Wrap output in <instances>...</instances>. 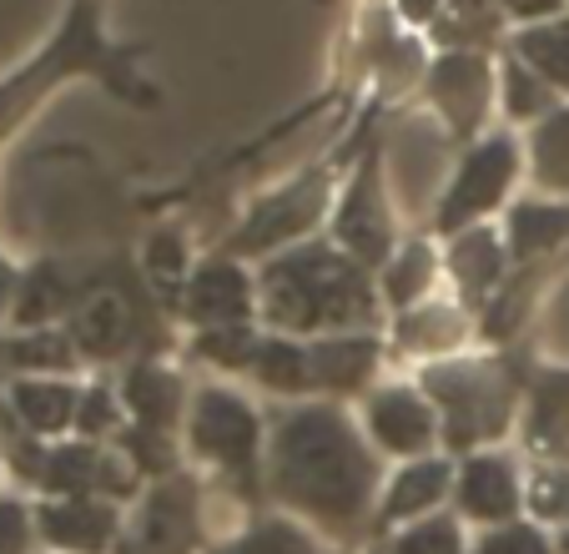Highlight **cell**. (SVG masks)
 Returning a JSON list of instances; mask_svg holds the SVG:
<instances>
[{
  "label": "cell",
  "mask_w": 569,
  "mask_h": 554,
  "mask_svg": "<svg viewBox=\"0 0 569 554\" xmlns=\"http://www.w3.org/2000/svg\"><path fill=\"white\" fill-rule=\"evenodd\" d=\"M268 494L312 534L358 544L378 520L383 464L358 418L333 398L288 404L268 424Z\"/></svg>",
  "instance_id": "1"
},
{
  "label": "cell",
  "mask_w": 569,
  "mask_h": 554,
  "mask_svg": "<svg viewBox=\"0 0 569 554\" xmlns=\"http://www.w3.org/2000/svg\"><path fill=\"white\" fill-rule=\"evenodd\" d=\"M378 277L348 257L333 237L272 253L258 273V318L288 338H328V333H373L378 323Z\"/></svg>",
  "instance_id": "2"
},
{
  "label": "cell",
  "mask_w": 569,
  "mask_h": 554,
  "mask_svg": "<svg viewBox=\"0 0 569 554\" xmlns=\"http://www.w3.org/2000/svg\"><path fill=\"white\" fill-rule=\"evenodd\" d=\"M137 56H141V46H117L107 36L97 0H71V11H66L61 31L51 36V46L31 66H21L11 81H0V141L21 127L56 86L76 81V76L101 81L127 107H141V111L161 107V91L137 71Z\"/></svg>",
  "instance_id": "3"
},
{
  "label": "cell",
  "mask_w": 569,
  "mask_h": 554,
  "mask_svg": "<svg viewBox=\"0 0 569 554\" xmlns=\"http://www.w3.org/2000/svg\"><path fill=\"white\" fill-rule=\"evenodd\" d=\"M419 388L439 408L443 448L449 454H479L495 448L515 428L525 384L505 358H439L423 363Z\"/></svg>",
  "instance_id": "4"
},
{
  "label": "cell",
  "mask_w": 569,
  "mask_h": 554,
  "mask_svg": "<svg viewBox=\"0 0 569 554\" xmlns=\"http://www.w3.org/2000/svg\"><path fill=\"white\" fill-rule=\"evenodd\" d=\"M182 434L192 458H202L212 474H222L232 489H248L258 499L262 484V464H268V424L252 408V398H242L227 384H202L187 398V418Z\"/></svg>",
  "instance_id": "5"
},
{
  "label": "cell",
  "mask_w": 569,
  "mask_h": 554,
  "mask_svg": "<svg viewBox=\"0 0 569 554\" xmlns=\"http://www.w3.org/2000/svg\"><path fill=\"white\" fill-rule=\"evenodd\" d=\"M519 171H525V147L509 131H495V137H479L463 147L459 167H453L449 187L433 202V233L459 237L469 227H479L489 212L509 202Z\"/></svg>",
  "instance_id": "6"
},
{
  "label": "cell",
  "mask_w": 569,
  "mask_h": 554,
  "mask_svg": "<svg viewBox=\"0 0 569 554\" xmlns=\"http://www.w3.org/2000/svg\"><path fill=\"white\" fill-rule=\"evenodd\" d=\"M333 202V167H308L282 187L268 192L262 202H252V212L237 222V233L222 243V257H272L288 247L308 243V233L318 227V217Z\"/></svg>",
  "instance_id": "7"
},
{
  "label": "cell",
  "mask_w": 569,
  "mask_h": 554,
  "mask_svg": "<svg viewBox=\"0 0 569 554\" xmlns=\"http://www.w3.org/2000/svg\"><path fill=\"white\" fill-rule=\"evenodd\" d=\"M76 353L87 363H137L151 353V318H147V298L137 288H121V283H101L91 277L81 303L66 318Z\"/></svg>",
  "instance_id": "8"
},
{
  "label": "cell",
  "mask_w": 569,
  "mask_h": 554,
  "mask_svg": "<svg viewBox=\"0 0 569 554\" xmlns=\"http://www.w3.org/2000/svg\"><path fill=\"white\" fill-rule=\"evenodd\" d=\"M333 243L348 257H358L363 267H383L398 253V227H393V207H388V187H383V151L378 141L368 147V157L353 167L343 197L333 207Z\"/></svg>",
  "instance_id": "9"
},
{
  "label": "cell",
  "mask_w": 569,
  "mask_h": 554,
  "mask_svg": "<svg viewBox=\"0 0 569 554\" xmlns=\"http://www.w3.org/2000/svg\"><path fill=\"white\" fill-rule=\"evenodd\" d=\"M202 550V499L187 474L151 479L131 530L121 534V554H197Z\"/></svg>",
  "instance_id": "10"
},
{
  "label": "cell",
  "mask_w": 569,
  "mask_h": 554,
  "mask_svg": "<svg viewBox=\"0 0 569 554\" xmlns=\"http://www.w3.org/2000/svg\"><path fill=\"white\" fill-rule=\"evenodd\" d=\"M363 434L388 458H423L443 444L439 408L413 384H378L363 394Z\"/></svg>",
  "instance_id": "11"
},
{
  "label": "cell",
  "mask_w": 569,
  "mask_h": 554,
  "mask_svg": "<svg viewBox=\"0 0 569 554\" xmlns=\"http://www.w3.org/2000/svg\"><path fill=\"white\" fill-rule=\"evenodd\" d=\"M423 91H429V107L443 117V127L459 141H479V127L489 117V97H495V66L489 56L473 51V46H453L423 76Z\"/></svg>",
  "instance_id": "12"
},
{
  "label": "cell",
  "mask_w": 569,
  "mask_h": 554,
  "mask_svg": "<svg viewBox=\"0 0 569 554\" xmlns=\"http://www.w3.org/2000/svg\"><path fill=\"white\" fill-rule=\"evenodd\" d=\"M525 504H529L525 474H519V464L509 454H499V448L463 454V464L453 469V514L479 524V530L519 520Z\"/></svg>",
  "instance_id": "13"
},
{
  "label": "cell",
  "mask_w": 569,
  "mask_h": 554,
  "mask_svg": "<svg viewBox=\"0 0 569 554\" xmlns=\"http://www.w3.org/2000/svg\"><path fill=\"white\" fill-rule=\"evenodd\" d=\"M177 308H182V318L192 323L197 333L202 328H232V323H252L258 318V277L237 263V257L212 253L207 263L192 267V277H187Z\"/></svg>",
  "instance_id": "14"
},
{
  "label": "cell",
  "mask_w": 569,
  "mask_h": 554,
  "mask_svg": "<svg viewBox=\"0 0 569 554\" xmlns=\"http://www.w3.org/2000/svg\"><path fill=\"white\" fill-rule=\"evenodd\" d=\"M36 534L56 554H111L121 540V510L101 494H71V499H41Z\"/></svg>",
  "instance_id": "15"
},
{
  "label": "cell",
  "mask_w": 569,
  "mask_h": 554,
  "mask_svg": "<svg viewBox=\"0 0 569 554\" xmlns=\"http://www.w3.org/2000/svg\"><path fill=\"white\" fill-rule=\"evenodd\" d=\"M443 499H453V458H443V454L403 458V464L383 479L373 530L393 534V530H403V524L423 520V514H439Z\"/></svg>",
  "instance_id": "16"
},
{
  "label": "cell",
  "mask_w": 569,
  "mask_h": 554,
  "mask_svg": "<svg viewBox=\"0 0 569 554\" xmlns=\"http://www.w3.org/2000/svg\"><path fill=\"white\" fill-rule=\"evenodd\" d=\"M121 404H127V428L137 434H157V438H177L187 418V384L177 368L157 358H137L127 363V378H121Z\"/></svg>",
  "instance_id": "17"
},
{
  "label": "cell",
  "mask_w": 569,
  "mask_h": 554,
  "mask_svg": "<svg viewBox=\"0 0 569 554\" xmlns=\"http://www.w3.org/2000/svg\"><path fill=\"white\" fill-rule=\"evenodd\" d=\"M308 358H312V384L318 398H343L368 394L383 363V343L373 333H328V338H308Z\"/></svg>",
  "instance_id": "18"
},
{
  "label": "cell",
  "mask_w": 569,
  "mask_h": 554,
  "mask_svg": "<svg viewBox=\"0 0 569 554\" xmlns=\"http://www.w3.org/2000/svg\"><path fill=\"white\" fill-rule=\"evenodd\" d=\"M443 267H449L459 298L473 303V308H483V303L505 288V273H509L505 233H495V227H483V222L469 227V233H459L449 243V257H443Z\"/></svg>",
  "instance_id": "19"
},
{
  "label": "cell",
  "mask_w": 569,
  "mask_h": 554,
  "mask_svg": "<svg viewBox=\"0 0 569 554\" xmlns=\"http://www.w3.org/2000/svg\"><path fill=\"white\" fill-rule=\"evenodd\" d=\"M6 408H11L16 428H26L31 438H61L76 428L81 388L66 378H11Z\"/></svg>",
  "instance_id": "20"
},
{
  "label": "cell",
  "mask_w": 569,
  "mask_h": 554,
  "mask_svg": "<svg viewBox=\"0 0 569 554\" xmlns=\"http://www.w3.org/2000/svg\"><path fill=\"white\" fill-rule=\"evenodd\" d=\"M81 293H87V283H76L61 263H36L16 283V303H11L16 328H56V323L71 318Z\"/></svg>",
  "instance_id": "21"
},
{
  "label": "cell",
  "mask_w": 569,
  "mask_h": 554,
  "mask_svg": "<svg viewBox=\"0 0 569 554\" xmlns=\"http://www.w3.org/2000/svg\"><path fill=\"white\" fill-rule=\"evenodd\" d=\"M569 243V202H515L505 217V247H509V263L519 267H535L545 257H555L559 247Z\"/></svg>",
  "instance_id": "22"
},
{
  "label": "cell",
  "mask_w": 569,
  "mask_h": 554,
  "mask_svg": "<svg viewBox=\"0 0 569 554\" xmlns=\"http://www.w3.org/2000/svg\"><path fill=\"white\" fill-rule=\"evenodd\" d=\"M463 338H469V318L453 303H419V308L398 313V328H393L398 353L423 358V363L453 358L463 348Z\"/></svg>",
  "instance_id": "23"
},
{
  "label": "cell",
  "mask_w": 569,
  "mask_h": 554,
  "mask_svg": "<svg viewBox=\"0 0 569 554\" xmlns=\"http://www.w3.org/2000/svg\"><path fill=\"white\" fill-rule=\"evenodd\" d=\"M439 267L443 263H439L429 237H413V243H403L383 267H378V298L398 313L419 308V303H429L433 283H439Z\"/></svg>",
  "instance_id": "24"
},
{
  "label": "cell",
  "mask_w": 569,
  "mask_h": 554,
  "mask_svg": "<svg viewBox=\"0 0 569 554\" xmlns=\"http://www.w3.org/2000/svg\"><path fill=\"white\" fill-rule=\"evenodd\" d=\"M268 394L278 398H318V384H312V358H308V338H288V333H262V348L248 368Z\"/></svg>",
  "instance_id": "25"
},
{
  "label": "cell",
  "mask_w": 569,
  "mask_h": 554,
  "mask_svg": "<svg viewBox=\"0 0 569 554\" xmlns=\"http://www.w3.org/2000/svg\"><path fill=\"white\" fill-rule=\"evenodd\" d=\"M0 358L11 363L21 378H61L81 363V353H76L66 328H26L0 343Z\"/></svg>",
  "instance_id": "26"
},
{
  "label": "cell",
  "mask_w": 569,
  "mask_h": 554,
  "mask_svg": "<svg viewBox=\"0 0 569 554\" xmlns=\"http://www.w3.org/2000/svg\"><path fill=\"white\" fill-rule=\"evenodd\" d=\"M529 177L545 197H569V101L529 131Z\"/></svg>",
  "instance_id": "27"
},
{
  "label": "cell",
  "mask_w": 569,
  "mask_h": 554,
  "mask_svg": "<svg viewBox=\"0 0 569 554\" xmlns=\"http://www.w3.org/2000/svg\"><path fill=\"white\" fill-rule=\"evenodd\" d=\"M207 554H322V550H318V534L302 520H292V514H262V520L242 524L232 540L212 544Z\"/></svg>",
  "instance_id": "28"
},
{
  "label": "cell",
  "mask_w": 569,
  "mask_h": 554,
  "mask_svg": "<svg viewBox=\"0 0 569 554\" xmlns=\"http://www.w3.org/2000/svg\"><path fill=\"white\" fill-rule=\"evenodd\" d=\"M515 56L525 66H535L555 91H569V16L525 26V31L515 36Z\"/></svg>",
  "instance_id": "29"
},
{
  "label": "cell",
  "mask_w": 569,
  "mask_h": 554,
  "mask_svg": "<svg viewBox=\"0 0 569 554\" xmlns=\"http://www.w3.org/2000/svg\"><path fill=\"white\" fill-rule=\"evenodd\" d=\"M473 540H463V520L449 510L423 514L383 540V554H469Z\"/></svg>",
  "instance_id": "30"
},
{
  "label": "cell",
  "mask_w": 569,
  "mask_h": 554,
  "mask_svg": "<svg viewBox=\"0 0 569 554\" xmlns=\"http://www.w3.org/2000/svg\"><path fill=\"white\" fill-rule=\"evenodd\" d=\"M499 97H505V117L509 121H545L549 111L559 107L555 101L559 91L535 71V66L519 61V56H509L505 71H499Z\"/></svg>",
  "instance_id": "31"
},
{
  "label": "cell",
  "mask_w": 569,
  "mask_h": 554,
  "mask_svg": "<svg viewBox=\"0 0 569 554\" xmlns=\"http://www.w3.org/2000/svg\"><path fill=\"white\" fill-rule=\"evenodd\" d=\"M529 438L539 448L569 444V374H539L535 404H529Z\"/></svg>",
  "instance_id": "32"
},
{
  "label": "cell",
  "mask_w": 569,
  "mask_h": 554,
  "mask_svg": "<svg viewBox=\"0 0 569 554\" xmlns=\"http://www.w3.org/2000/svg\"><path fill=\"white\" fill-rule=\"evenodd\" d=\"M258 348H262V333L252 328V323L197 333V358H207L212 368H227V374H248L252 358H258Z\"/></svg>",
  "instance_id": "33"
},
{
  "label": "cell",
  "mask_w": 569,
  "mask_h": 554,
  "mask_svg": "<svg viewBox=\"0 0 569 554\" xmlns=\"http://www.w3.org/2000/svg\"><path fill=\"white\" fill-rule=\"evenodd\" d=\"M127 428V404H121V388L111 384H91L81 388V408H76V434L91 438V444H107Z\"/></svg>",
  "instance_id": "34"
},
{
  "label": "cell",
  "mask_w": 569,
  "mask_h": 554,
  "mask_svg": "<svg viewBox=\"0 0 569 554\" xmlns=\"http://www.w3.org/2000/svg\"><path fill=\"white\" fill-rule=\"evenodd\" d=\"M192 267L197 263H187V247H182V237L177 233H157L147 243V277H151V288L157 293H167V303L182 298Z\"/></svg>",
  "instance_id": "35"
},
{
  "label": "cell",
  "mask_w": 569,
  "mask_h": 554,
  "mask_svg": "<svg viewBox=\"0 0 569 554\" xmlns=\"http://www.w3.org/2000/svg\"><path fill=\"white\" fill-rule=\"evenodd\" d=\"M469 554H559L555 540H549L539 524L529 520H509V524H495V530H483L473 540Z\"/></svg>",
  "instance_id": "36"
},
{
  "label": "cell",
  "mask_w": 569,
  "mask_h": 554,
  "mask_svg": "<svg viewBox=\"0 0 569 554\" xmlns=\"http://www.w3.org/2000/svg\"><path fill=\"white\" fill-rule=\"evenodd\" d=\"M529 504L539 520H565L569 524V469H549L529 484Z\"/></svg>",
  "instance_id": "37"
},
{
  "label": "cell",
  "mask_w": 569,
  "mask_h": 554,
  "mask_svg": "<svg viewBox=\"0 0 569 554\" xmlns=\"http://www.w3.org/2000/svg\"><path fill=\"white\" fill-rule=\"evenodd\" d=\"M36 540V514L21 499H0V554H26Z\"/></svg>",
  "instance_id": "38"
},
{
  "label": "cell",
  "mask_w": 569,
  "mask_h": 554,
  "mask_svg": "<svg viewBox=\"0 0 569 554\" xmlns=\"http://www.w3.org/2000/svg\"><path fill=\"white\" fill-rule=\"evenodd\" d=\"M505 11H515L519 21H535V16H555L559 11V0H499Z\"/></svg>",
  "instance_id": "39"
},
{
  "label": "cell",
  "mask_w": 569,
  "mask_h": 554,
  "mask_svg": "<svg viewBox=\"0 0 569 554\" xmlns=\"http://www.w3.org/2000/svg\"><path fill=\"white\" fill-rule=\"evenodd\" d=\"M439 6H443V0H398V11H403V16H409V21H433V16H439Z\"/></svg>",
  "instance_id": "40"
},
{
  "label": "cell",
  "mask_w": 569,
  "mask_h": 554,
  "mask_svg": "<svg viewBox=\"0 0 569 554\" xmlns=\"http://www.w3.org/2000/svg\"><path fill=\"white\" fill-rule=\"evenodd\" d=\"M16 283H21V277H16V267L0 257V308H6V303H16Z\"/></svg>",
  "instance_id": "41"
},
{
  "label": "cell",
  "mask_w": 569,
  "mask_h": 554,
  "mask_svg": "<svg viewBox=\"0 0 569 554\" xmlns=\"http://www.w3.org/2000/svg\"><path fill=\"white\" fill-rule=\"evenodd\" d=\"M555 550H559V554H569V524H565V530H559V540H555Z\"/></svg>",
  "instance_id": "42"
},
{
  "label": "cell",
  "mask_w": 569,
  "mask_h": 554,
  "mask_svg": "<svg viewBox=\"0 0 569 554\" xmlns=\"http://www.w3.org/2000/svg\"><path fill=\"white\" fill-rule=\"evenodd\" d=\"M97 6H107V0H97Z\"/></svg>",
  "instance_id": "43"
}]
</instances>
